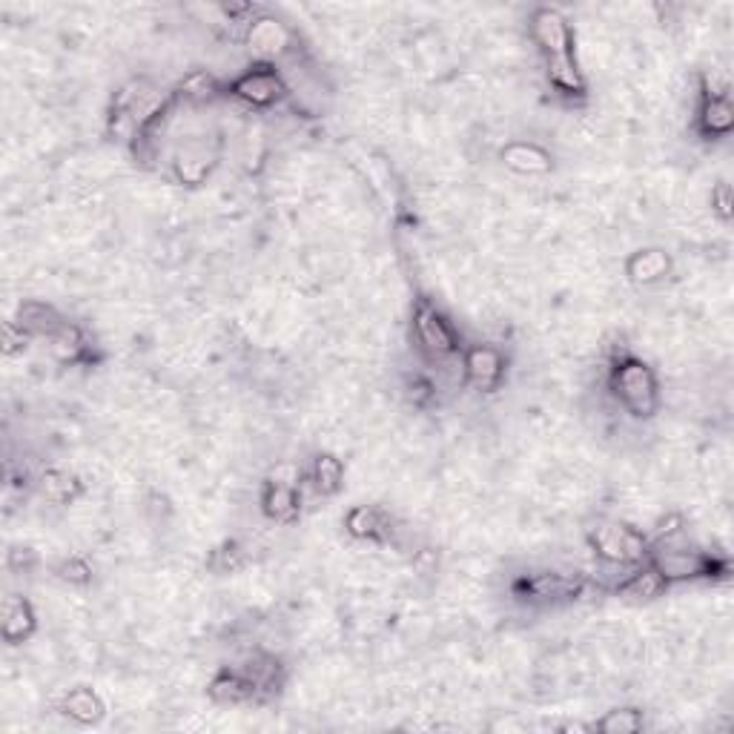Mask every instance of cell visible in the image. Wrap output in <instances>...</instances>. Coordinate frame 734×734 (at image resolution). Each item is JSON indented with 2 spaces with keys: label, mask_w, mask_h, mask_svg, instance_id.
Wrapping results in <instances>:
<instances>
[{
  "label": "cell",
  "mask_w": 734,
  "mask_h": 734,
  "mask_svg": "<svg viewBox=\"0 0 734 734\" xmlns=\"http://www.w3.org/2000/svg\"><path fill=\"white\" fill-rule=\"evenodd\" d=\"M218 167V149L207 139H190L172 155V176L186 186H202Z\"/></svg>",
  "instance_id": "30bf717a"
},
{
  "label": "cell",
  "mask_w": 734,
  "mask_h": 734,
  "mask_svg": "<svg viewBox=\"0 0 734 734\" xmlns=\"http://www.w3.org/2000/svg\"><path fill=\"white\" fill-rule=\"evenodd\" d=\"M58 577H61L63 582H70V586H86V582L93 580V568H89L86 559L72 557L63 559V563L58 565Z\"/></svg>",
  "instance_id": "484cf974"
},
{
  "label": "cell",
  "mask_w": 734,
  "mask_h": 734,
  "mask_svg": "<svg viewBox=\"0 0 734 734\" xmlns=\"http://www.w3.org/2000/svg\"><path fill=\"white\" fill-rule=\"evenodd\" d=\"M209 697L221 706H241V703H253V700H258L255 686L239 672V669H230V672L216 674L213 683H209Z\"/></svg>",
  "instance_id": "d6986e66"
},
{
  "label": "cell",
  "mask_w": 734,
  "mask_h": 734,
  "mask_svg": "<svg viewBox=\"0 0 734 734\" xmlns=\"http://www.w3.org/2000/svg\"><path fill=\"white\" fill-rule=\"evenodd\" d=\"M649 563L658 568V574L665 580V586L674 582H695V580H714V577H726L729 563L714 557L711 551H700L695 545L683 542V537H674L669 542L651 545Z\"/></svg>",
  "instance_id": "7a4b0ae2"
},
{
  "label": "cell",
  "mask_w": 734,
  "mask_h": 734,
  "mask_svg": "<svg viewBox=\"0 0 734 734\" xmlns=\"http://www.w3.org/2000/svg\"><path fill=\"white\" fill-rule=\"evenodd\" d=\"M642 726H646V720H642V711L637 709H614L594 723L597 732L605 734H634L640 732Z\"/></svg>",
  "instance_id": "d4e9b609"
},
{
  "label": "cell",
  "mask_w": 734,
  "mask_h": 734,
  "mask_svg": "<svg viewBox=\"0 0 734 734\" xmlns=\"http://www.w3.org/2000/svg\"><path fill=\"white\" fill-rule=\"evenodd\" d=\"M287 93L290 89H287L285 75L276 70V63H253L250 70H244L227 84L230 98L255 109L276 107V104L285 101Z\"/></svg>",
  "instance_id": "5b68a950"
},
{
  "label": "cell",
  "mask_w": 734,
  "mask_h": 734,
  "mask_svg": "<svg viewBox=\"0 0 734 734\" xmlns=\"http://www.w3.org/2000/svg\"><path fill=\"white\" fill-rule=\"evenodd\" d=\"M531 40L540 49L542 61L549 58H563V55H574V29L568 24V17L559 9L542 7L531 15Z\"/></svg>",
  "instance_id": "9c48e42d"
},
{
  "label": "cell",
  "mask_w": 734,
  "mask_h": 734,
  "mask_svg": "<svg viewBox=\"0 0 734 734\" xmlns=\"http://www.w3.org/2000/svg\"><path fill=\"white\" fill-rule=\"evenodd\" d=\"M410 333H413L419 353L431 364H436L440 371L462 359V339H459L454 322L431 299H417Z\"/></svg>",
  "instance_id": "3957f363"
},
{
  "label": "cell",
  "mask_w": 734,
  "mask_h": 734,
  "mask_svg": "<svg viewBox=\"0 0 734 734\" xmlns=\"http://www.w3.org/2000/svg\"><path fill=\"white\" fill-rule=\"evenodd\" d=\"M61 711L70 720L81 723V726H93V723H98V720L104 718V711L107 709H104V700L95 695L93 688L81 686L63 695Z\"/></svg>",
  "instance_id": "ffe728a7"
},
{
  "label": "cell",
  "mask_w": 734,
  "mask_h": 734,
  "mask_svg": "<svg viewBox=\"0 0 734 734\" xmlns=\"http://www.w3.org/2000/svg\"><path fill=\"white\" fill-rule=\"evenodd\" d=\"M17 322H21V327H24V330H29L32 336H44V339H47L49 333L61 325L63 318H61V313H58L55 308H49V304L26 302V304H21Z\"/></svg>",
  "instance_id": "7402d4cb"
},
{
  "label": "cell",
  "mask_w": 734,
  "mask_h": 734,
  "mask_svg": "<svg viewBox=\"0 0 734 734\" xmlns=\"http://www.w3.org/2000/svg\"><path fill=\"white\" fill-rule=\"evenodd\" d=\"M586 588L582 577H574V574H557V571H537L526 574L514 582V594L526 603H568V600H577L580 591Z\"/></svg>",
  "instance_id": "52a82bcc"
},
{
  "label": "cell",
  "mask_w": 734,
  "mask_h": 734,
  "mask_svg": "<svg viewBox=\"0 0 734 734\" xmlns=\"http://www.w3.org/2000/svg\"><path fill=\"white\" fill-rule=\"evenodd\" d=\"M81 482H77V477H72V473L67 471H47L44 477H40V494L47 496L49 503L55 505H70L75 503L77 496H81Z\"/></svg>",
  "instance_id": "603a6c76"
},
{
  "label": "cell",
  "mask_w": 734,
  "mask_h": 734,
  "mask_svg": "<svg viewBox=\"0 0 734 734\" xmlns=\"http://www.w3.org/2000/svg\"><path fill=\"white\" fill-rule=\"evenodd\" d=\"M310 485L316 488V494L333 496L339 494L341 485H345V465H341L339 456L333 454H316L313 456V465H310Z\"/></svg>",
  "instance_id": "44dd1931"
},
{
  "label": "cell",
  "mask_w": 734,
  "mask_h": 734,
  "mask_svg": "<svg viewBox=\"0 0 734 734\" xmlns=\"http://www.w3.org/2000/svg\"><path fill=\"white\" fill-rule=\"evenodd\" d=\"M244 44L255 55V63H276L293 52V29L273 15H253L244 29Z\"/></svg>",
  "instance_id": "ba28073f"
},
{
  "label": "cell",
  "mask_w": 734,
  "mask_h": 734,
  "mask_svg": "<svg viewBox=\"0 0 734 734\" xmlns=\"http://www.w3.org/2000/svg\"><path fill=\"white\" fill-rule=\"evenodd\" d=\"M711 213H718L723 221L732 218V190H729L726 181H720V184L711 190Z\"/></svg>",
  "instance_id": "4316f807"
},
{
  "label": "cell",
  "mask_w": 734,
  "mask_h": 734,
  "mask_svg": "<svg viewBox=\"0 0 734 734\" xmlns=\"http://www.w3.org/2000/svg\"><path fill=\"white\" fill-rule=\"evenodd\" d=\"M49 353L63 364H77L89 359V341H86L84 330L72 322H61V325L55 327L52 333L47 336Z\"/></svg>",
  "instance_id": "ac0fdd59"
},
{
  "label": "cell",
  "mask_w": 734,
  "mask_h": 734,
  "mask_svg": "<svg viewBox=\"0 0 734 734\" xmlns=\"http://www.w3.org/2000/svg\"><path fill=\"white\" fill-rule=\"evenodd\" d=\"M545 77L549 86L565 101H582L588 95V81L582 75L577 55H563V58H549L545 61Z\"/></svg>",
  "instance_id": "4fadbf2b"
},
{
  "label": "cell",
  "mask_w": 734,
  "mask_h": 734,
  "mask_svg": "<svg viewBox=\"0 0 734 734\" xmlns=\"http://www.w3.org/2000/svg\"><path fill=\"white\" fill-rule=\"evenodd\" d=\"M609 390L614 402L626 410L631 419H654L663 405L660 394V380L649 362H642L637 356L623 353L611 362L609 371Z\"/></svg>",
  "instance_id": "6da1fadb"
},
{
  "label": "cell",
  "mask_w": 734,
  "mask_h": 734,
  "mask_svg": "<svg viewBox=\"0 0 734 734\" xmlns=\"http://www.w3.org/2000/svg\"><path fill=\"white\" fill-rule=\"evenodd\" d=\"M588 549L594 551L597 563L605 568L628 571L649 559L651 542L646 533L619 519H600L594 528H588Z\"/></svg>",
  "instance_id": "277c9868"
},
{
  "label": "cell",
  "mask_w": 734,
  "mask_h": 734,
  "mask_svg": "<svg viewBox=\"0 0 734 734\" xmlns=\"http://www.w3.org/2000/svg\"><path fill=\"white\" fill-rule=\"evenodd\" d=\"M508 373V359L494 345H468L462 348V382L480 394L500 390Z\"/></svg>",
  "instance_id": "8992f818"
},
{
  "label": "cell",
  "mask_w": 734,
  "mask_h": 734,
  "mask_svg": "<svg viewBox=\"0 0 734 734\" xmlns=\"http://www.w3.org/2000/svg\"><path fill=\"white\" fill-rule=\"evenodd\" d=\"M626 273L634 285L642 287L660 285V281L669 279V273H672V258H669V253L660 248L637 250V253H631V258L626 262Z\"/></svg>",
  "instance_id": "2e32d148"
},
{
  "label": "cell",
  "mask_w": 734,
  "mask_h": 734,
  "mask_svg": "<svg viewBox=\"0 0 734 734\" xmlns=\"http://www.w3.org/2000/svg\"><path fill=\"white\" fill-rule=\"evenodd\" d=\"M218 93H221V86H218L216 77L207 75V72H193V75H186L184 81H181L176 98L178 101H186L193 104V107H198V104H209L213 98H218Z\"/></svg>",
  "instance_id": "cb8c5ba5"
},
{
  "label": "cell",
  "mask_w": 734,
  "mask_h": 734,
  "mask_svg": "<svg viewBox=\"0 0 734 734\" xmlns=\"http://www.w3.org/2000/svg\"><path fill=\"white\" fill-rule=\"evenodd\" d=\"M35 626H38V619H35V611H32L29 600L17 594L3 600V623H0L3 640L17 646V642L29 640L32 634H35Z\"/></svg>",
  "instance_id": "e0dca14e"
},
{
  "label": "cell",
  "mask_w": 734,
  "mask_h": 734,
  "mask_svg": "<svg viewBox=\"0 0 734 734\" xmlns=\"http://www.w3.org/2000/svg\"><path fill=\"white\" fill-rule=\"evenodd\" d=\"M262 510L273 522L290 526L302 514V491L290 480L267 482L262 491Z\"/></svg>",
  "instance_id": "5bb4252c"
},
{
  "label": "cell",
  "mask_w": 734,
  "mask_h": 734,
  "mask_svg": "<svg viewBox=\"0 0 734 734\" xmlns=\"http://www.w3.org/2000/svg\"><path fill=\"white\" fill-rule=\"evenodd\" d=\"M697 132L709 141L729 139L734 130V104L732 95H709L700 93L695 116Z\"/></svg>",
  "instance_id": "8fae6325"
},
{
  "label": "cell",
  "mask_w": 734,
  "mask_h": 734,
  "mask_svg": "<svg viewBox=\"0 0 734 734\" xmlns=\"http://www.w3.org/2000/svg\"><path fill=\"white\" fill-rule=\"evenodd\" d=\"M503 164L517 176H545L554 167L551 155L533 141H510L500 153Z\"/></svg>",
  "instance_id": "9a60e30c"
},
{
  "label": "cell",
  "mask_w": 734,
  "mask_h": 734,
  "mask_svg": "<svg viewBox=\"0 0 734 734\" xmlns=\"http://www.w3.org/2000/svg\"><path fill=\"white\" fill-rule=\"evenodd\" d=\"M345 528L353 540H368V542H390L394 540V519L390 514L376 505H356L350 508V514L345 517Z\"/></svg>",
  "instance_id": "7c38bea8"
}]
</instances>
